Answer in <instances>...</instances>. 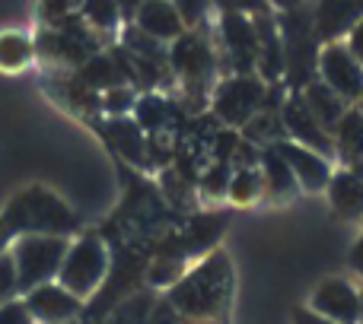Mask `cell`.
<instances>
[{
    "label": "cell",
    "mask_w": 363,
    "mask_h": 324,
    "mask_svg": "<svg viewBox=\"0 0 363 324\" xmlns=\"http://www.w3.org/2000/svg\"><path fill=\"white\" fill-rule=\"evenodd\" d=\"M4 219L10 226L13 236H64L77 229V216L45 187H29L19 191L16 197L6 204Z\"/></svg>",
    "instance_id": "2"
},
{
    "label": "cell",
    "mask_w": 363,
    "mask_h": 324,
    "mask_svg": "<svg viewBox=\"0 0 363 324\" xmlns=\"http://www.w3.org/2000/svg\"><path fill=\"white\" fill-rule=\"evenodd\" d=\"M19 293V274H16V264H13V255L4 251L0 255V306L13 302V296Z\"/></svg>",
    "instance_id": "34"
},
{
    "label": "cell",
    "mask_w": 363,
    "mask_h": 324,
    "mask_svg": "<svg viewBox=\"0 0 363 324\" xmlns=\"http://www.w3.org/2000/svg\"><path fill=\"white\" fill-rule=\"evenodd\" d=\"M67 248L70 242L64 236H19L10 245L13 264H16L19 274V289L29 293L42 283H55Z\"/></svg>",
    "instance_id": "4"
},
{
    "label": "cell",
    "mask_w": 363,
    "mask_h": 324,
    "mask_svg": "<svg viewBox=\"0 0 363 324\" xmlns=\"http://www.w3.org/2000/svg\"><path fill=\"white\" fill-rule=\"evenodd\" d=\"M220 38L233 61V74L249 76L258 70V32L252 16L242 13H220Z\"/></svg>",
    "instance_id": "10"
},
{
    "label": "cell",
    "mask_w": 363,
    "mask_h": 324,
    "mask_svg": "<svg viewBox=\"0 0 363 324\" xmlns=\"http://www.w3.org/2000/svg\"><path fill=\"white\" fill-rule=\"evenodd\" d=\"M223 219L226 216H198V219H191L188 223V232H185V258L191 255V251H198V248H211L213 242L220 238V232H223Z\"/></svg>",
    "instance_id": "27"
},
{
    "label": "cell",
    "mask_w": 363,
    "mask_h": 324,
    "mask_svg": "<svg viewBox=\"0 0 363 324\" xmlns=\"http://www.w3.org/2000/svg\"><path fill=\"white\" fill-rule=\"evenodd\" d=\"M108 274V251L102 245L99 236H83L80 242H74L64 255V264L57 270V283L67 293H74L77 299H86L99 289V283Z\"/></svg>",
    "instance_id": "6"
},
{
    "label": "cell",
    "mask_w": 363,
    "mask_h": 324,
    "mask_svg": "<svg viewBox=\"0 0 363 324\" xmlns=\"http://www.w3.org/2000/svg\"><path fill=\"white\" fill-rule=\"evenodd\" d=\"M294 324H335V321H328V318H322V315H315L313 308H296L294 312Z\"/></svg>",
    "instance_id": "39"
},
{
    "label": "cell",
    "mask_w": 363,
    "mask_h": 324,
    "mask_svg": "<svg viewBox=\"0 0 363 324\" xmlns=\"http://www.w3.org/2000/svg\"><path fill=\"white\" fill-rule=\"evenodd\" d=\"M102 134H106V140L128 162H134V166H144V162H147V137H144V131L138 127V121L112 118V121H106V125H102Z\"/></svg>",
    "instance_id": "19"
},
{
    "label": "cell",
    "mask_w": 363,
    "mask_h": 324,
    "mask_svg": "<svg viewBox=\"0 0 363 324\" xmlns=\"http://www.w3.org/2000/svg\"><path fill=\"white\" fill-rule=\"evenodd\" d=\"M277 32L284 45V76L290 80L294 93H300L319 74V38L313 32V13H306L303 6L284 13Z\"/></svg>",
    "instance_id": "3"
},
{
    "label": "cell",
    "mask_w": 363,
    "mask_h": 324,
    "mask_svg": "<svg viewBox=\"0 0 363 324\" xmlns=\"http://www.w3.org/2000/svg\"><path fill=\"white\" fill-rule=\"evenodd\" d=\"M264 194V181H262V168H233V178H230V191L226 197L239 207H249L255 204L258 197Z\"/></svg>",
    "instance_id": "25"
},
{
    "label": "cell",
    "mask_w": 363,
    "mask_h": 324,
    "mask_svg": "<svg viewBox=\"0 0 363 324\" xmlns=\"http://www.w3.org/2000/svg\"><path fill=\"white\" fill-rule=\"evenodd\" d=\"M319 80L332 93H338L347 105H357L363 99V67L347 51V45L332 42L319 48Z\"/></svg>",
    "instance_id": "7"
},
{
    "label": "cell",
    "mask_w": 363,
    "mask_h": 324,
    "mask_svg": "<svg viewBox=\"0 0 363 324\" xmlns=\"http://www.w3.org/2000/svg\"><path fill=\"white\" fill-rule=\"evenodd\" d=\"M80 6H83V0H42L38 4V16L48 23V29H57L67 19L80 16Z\"/></svg>",
    "instance_id": "30"
},
{
    "label": "cell",
    "mask_w": 363,
    "mask_h": 324,
    "mask_svg": "<svg viewBox=\"0 0 363 324\" xmlns=\"http://www.w3.org/2000/svg\"><path fill=\"white\" fill-rule=\"evenodd\" d=\"M363 19V0H319L313 10V32L319 42L332 45Z\"/></svg>",
    "instance_id": "13"
},
{
    "label": "cell",
    "mask_w": 363,
    "mask_h": 324,
    "mask_svg": "<svg viewBox=\"0 0 363 324\" xmlns=\"http://www.w3.org/2000/svg\"><path fill=\"white\" fill-rule=\"evenodd\" d=\"M300 96H303L306 108L313 112V118L319 121L322 131H325V134H335V127L341 125V118H345L347 108H351L338 93H332V89H328L322 80L306 83V86L300 89Z\"/></svg>",
    "instance_id": "17"
},
{
    "label": "cell",
    "mask_w": 363,
    "mask_h": 324,
    "mask_svg": "<svg viewBox=\"0 0 363 324\" xmlns=\"http://www.w3.org/2000/svg\"><path fill=\"white\" fill-rule=\"evenodd\" d=\"M140 4H144V0H115V6H118L121 13H128V16H134Z\"/></svg>",
    "instance_id": "43"
},
{
    "label": "cell",
    "mask_w": 363,
    "mask_h": 324,
    "mask_svg": "<svg viewBox=\"0 0 363 324\" xmlns=\"http://www.w3.org/2000/svg\"><path fill=\"white\" fill-rule=\"evenodd\" d=\"M134 93L128 86H118V89H108L102 93V108H106L112 118H125V112H134Z\"/></svg>",
    "instance_id": "35"
},
{
    "label": "cell",
    "mask_w": 363,
    "mask_h": 324,
    "mask_svg": "<svg viewBox=\"0 0 363 324\" xmlns=\"http://www.w3.org/2000/svg\"><path fill=\"white\" fill-rule=\"evenodd\" d=\"M332 144H335V156L345 162L347 168L357 166V162L363 159V115L354 105L347 108V115L341 118V125L335 127Z\"/></svg>",
    "instance_id": "21"
},
{
    "label": "cell",
    "mask_w": 363,
    "mask_h": 324,
    "mask_svg": "<svg viewBox=\"0 0 363 324\" xmlns=\"http://www.w3.org/2000/svg\"><path fill=\"white\" fill-rule=\"evenodd\" d=\"M347 51L357 57V64L363 67V19H360L357 25H354L351 32H347Z\"/></svg>",
    "instance_id": "38"
},
{
    "label": "cell",
    "mask_w": 363,
    "mask_h": 324,
    "mask_svg": "<svg viewBox=\"0 0 363 324\" xmlns=\"http://www.w3.org/2000/svg\"><path fill=\"white\" fill-rule=\"evenodd\" d=\"M239 137H242L245 144L258 146V150H271V146H277L281 140H287L284 125H281V108H262V112L239 131Z\"/></svg>",
    "instance_id": "23"
},
{
    "label": "cell",
    "mask_w": 363,
    "mask_h": 324,
    "mask_svg": "<svg viewBox=\"0 0 363 324\" xmlns=\"http://www.w3.org/2000/svg\"><path fill=\"white\" fill-rule=\"evenodd\" d=\"M80 306L83 302L77 299L74 293H67L61 283H42V287L29 289V296H26V312L35 321H45V324L70 321L80 312Z\"/></svg>",
    "instance_id": "14"
},
{
    "label": "cell",
    "mask_w": 363,
    "mask_h": 324,
    "mask_svg": "<svg viewBox=\"0 0 363 324\" xmlns=\"http://www.w3.org/2000/svg\"><path fill=\"white\" fill-rule=\"evenodd\" d=\"M220 13H242V16H262L268 13V0H213Z\"/></svg>",
    "instance_id": "36"
},
{
    "label": "cell",
    "mask_w": 363,
    "mask_h": 324,
    "mask_svg": "<svg viewBox=\"0 0 363 324\" xmlns=\"http://www.w3.org/2000/svg\"><path fill=\"white\" fill-rule=\"evenodd\" d=\"M258 32V76L264 83H277L284 76V45H281V32L271 13L252 16Z\"/></svg>",
    "instance_id": "16"
},
{
    "label": "cell",
    "mask_w": 363,
    "mask_h": 324,
    "mask_svg": "<svg viewBox=\"0 0 363 324\" xmlns=\"http://www.w3.org/2000/svg\"><path fill=\"white\" fill-rule=\"evenodd\" d=\"M77 80H80L86 89H93V93H108V89L125 86L128 76H125V70H121L118 57H112V54H99V51H96V54L80 67Z\"/></svg>",
    "instance_id": "20"
},
{
    "label": "cell",
    "mask_w": 363,
    "mask_h": 324,
    "mask_svg": "<svg viewBox=\"0 0 363 324\" xmlns=\"http://www.w3.org/2000/svg\"><path fill=\"white\" fill-rule=\"evenodd\" d=\"M271 150L277 153L284 162L290 166V172H294L296 185H300V191H325L328 181H332V162L325 156H319L315 150H306V146L294 144V140H281L277 146H271Z\"/></svg>",
    "instance_id": "12"
},
{
    "label": "cell",
    "mask_w": 363,
    "mask_h": 324,
    "mask_svg": "<svg viewBox=\"0 0 363 324\" xmlns=\"http://www.w3.org/2000/svg\"><path fill=\"white\" fill-rule=\"evenodd\" d=\"M230 178H233V168L226 166V162H213V166H207L204 175L198 178L201 194H204V197H226Z\"/></svg>",
    "instance_id": "29"
},
{
    "label": "cell",
    "mask_w": 363,
    "mask_h": 324,
    "mask_svg": "<svg viewBox=\"0 0 363 324\" xmlns=\"http://www.w3.org/2000/svg\"><path fill=\"white\" fill-rule=\"evenodd\" d=\"M258 168H262L264 191H268L274 200H290V197H296V194H300V185H296L290 166L281 156H277L274 150H262Z\"/></svg>",
    "instance_id": "22"
},
{
    "label": "cell",
    "mask_w": 363,
    "mask_h": 324,
    "mask_svg": "<svg viewBox=\"0 0 363 324\" xmlns=\"http://www.w3.org/2000/svg\"><path fill=\"white\" fill-rule=\"evenodd\" d=\"M150 283L153 287H176V283L185 277V261H179V258H166V255H160L157 261H153V267H150Z\"/></svg>",
    "instance_id": "31"
},
{
    "label": "cell",
    "mask_w": 363,
    "mask_h": 324,
    "mask_svg": "<svg viewBox=\"0 0 363 324\" xmlns=\"http://www.w3.org/2000/svg\"><path fill=\"white\" fill-rule=\"evenodd\" d=\"M169 67L185 80V86L201 93V89H207L213 70H217V57L201 32H182L169 48Z\"/></svg>",
    "instance_id": "8"
},
{
    "label": "cell",
    "mask_w": 363,
    "mask_h": 324,
    "mask_svg": "<svg viewBox=\"0 0 363 324\" xmlns=\"http://www.w3.org/2000/svg\"><path fill=\"white\" fill-rule=\"evenodd\" d=\"M309 308L335 324H360V289L351 280L328 277L315 287Z\"/></svg>",
    "instance_id": "11"
},
{
    "label": "cell",
    "mask_w": 363,
    "mask_h": 324,
    "mask_svg": "<svg viewBox=\"0 0 363 324\" xmlns=\"http://www.w3.org/2000/svg\"><path fill=\"white\" fill-rule=\"evenodd\" d=\"M351 172H354V175H357V178L363 181V159L357 162V166H351Z\"/></svg>",
    "instance_id": "44"
},
{
    "label": "cell",
    "mask_w": 363,
    "mask_h": 324,
    "mask_svg": "<svg viewBox=\"0 0 363 324\" xmlns=\"http://www.w3.org/2000/svg\"><path fill=\"white\" fill-rule=\"evenodd\" d=\"M230 289H233L230 258L223 251H213L194 270H185V277L169 289V306L182 318L213 324L230 306Z\"/></svg>",
    "instance_id": "1"
},
{
    "label": "cell",
    "mask_w": 363,
    "mask_h": 324,
    "mask_svg": "<svg viewBox=\"0 0 363 324\" xmlns=\"http://www.w3.org/2000/svg\"><path fill=\"white\" fill-rule=\"evenodd\" d=\"M351 267L357 270V274L363 277V236L357 238V245L351 248Z\"/></svg>",
    "instance_id": "40"
},
{
    "label": "cell",
    "mask_w": 363,
    "mask_h": 324,
    "mask_svg": "<svg viewBox=\"0 0 363 324\" xmlns=\"http://www.w3.org/2000/svg\"><path fill=\"white\" fill-rule=\"evenodd\" d=\"M121 10L115 6V0H83L80 6V19L96 32H108L118 25Z\"/></svg>",
    "instance_id": "28"
},
{
    "label": "cell",
    "mask_w": 363,
    "mask_h": 324,
    "mask_svg": "<svg viewBox=\"0 0 363 324\" xmlns=\"http://www.w3.org/2000/svg\"><path fill=\"white\" fill-rule=\"evenodd\" d=\"M354 108H357V112L363 115V99H360V102H357V105H354Z\"/></svg>",
    "instance_id": "46"
},
{
    "label": "cell",
    "mask_w": 363,
    "mask_h": 324,
    "mask_svg": "<svg viewBox=\"0 0 363 324\" xmlns=\"http://www.w3.org/2000/svg\"><path fill=\"white\" fill-rule=\"evenodd\" d=\"M13 232H10V226L4 223V219H0V255H4V251H10V242H13Z\"/></svg>",
    "instance_id": "41"
},
{
    "label": "cell",
    "mask_w": 363,
    "mask_h": 324,
    "mask_svg": "<svg viewBox=\"0 0 363 324\" xmlns=\"http://www.w3.org/2000/svg\"><path fill=\"white\" fill-rule=\"evenodd\" d=\"M32 54H35V45L29 35H23V32H4L0 35V67L4 70H19L23 64L32 61Z\"/></svg>",
    "instance_id": "26"
},
{
    "label": "cell",
    "mask_w": 363,
    "mask_h": 324,
    "mask_svg": "<svg viewBox=\"0 0 363 324\" xmlns=\"http://www.w3.org/2000/svg\"><path fill=\"white\" fill-rule=\"evenodd\" d=\"M134 25H138L144 35L157 38L160 45L176 42L182 32H185L172 0H144V4L138 6V13H134Z\"/></svg>",
    "instance_id": "15"
},
{
    "label": "cell",
    "mask_w": 363,
    "mask_h": 324,
    "mask_svg": "<svg viewBox=\"0 0 363 324\" xmlns=\"http://www.w3.org/2000/svg\"><path fill=\"white\" fill-rule=\"evenodd\" d=\"M360 324H363V289H360Z\"/></svg>",
    "instance_id": "45"
},
{
    "label": "cell",
    "mask_w": 363,
    "mask_h": 324,
    "mask_svg": "<svg viewBox=\"0 0 363 324\" xmlns=\"http://www.w3.org/2000/svg\"><path fill=\"white\" fill-rule=\"evenodd\" d=\"M169 118H172V102L163 99V96L150 93V96H144V99L134 102V121H138L140 131L163 134L166 125H169Z\"/></svg>",
    "instance_id": "24"
},
{
    "label": "cell",
    "mask_w": 363,
    "mask_h": 324,
    "mask_svg": "<svg viewBox=\"0 0 363 324\" xmlns=\"http://www.w3.org/2000/svg\"><path fill=\"white\" fill-rule=\"evenodd\" d=\"M172 4H176V13H179L182 25H185V32H194L207 19L211 0H172Z\"/></svg>",
    "instance_id": "33"
},
{
    "label": "cell",
    "mask_w": 363,
    "mask_h": 324,
    "mask_svg": "<svg viewBox=\"0 0 363 324\" xmlns=\"http://www.w3.org/2000/svg\"><path fill=\"white\" fill-rule=\"evenodd\" d=\"M32 315L26 312V306H19V302H6V306H0V324H29Z\"/></svg>",
    "instance_id": "37"
},
{
    "label": "cell",
    "mask_w": 363,
    "mask_h": 324,
    "mask_svg": "<svg viewBox=\"0 0 363 324\" xmlns=\"http://www.w3.org/2000/svg\"><path fill=\"white\" fill-rule=\"evenodd\" d=\"M150 312H153V299L147 296H134L125 306H118L112 324H150Z\"/></svg>",
    "instance_id": "32"
},
{
    "label": "cell",
    "mask_w": 363,
    "mask_h": 324,
    "mask_svg": "<svg viewBox=\"0 0 363 324\" xmlns=\"http://www.w3.org/2000/svg\"><path fill=\"white\" fill-rule=\"evenodd\" d=\"M264 102H268V83H264L262 76L233 74V76H226V80L217 83L211 105H213V115H217L230 131H236V127L242 131V127L264 108Z\"/></svg>",
    "instance_id": "5"
},
{
    "label": "cell",
    "mask_w": 363,
    "mask_h": 324,
    "mask_svg": "<svg viewBox=\"0 0 363 324\" xmlns=\"http://www.w3.org/2000/svg\"><path fill=\"white\" fill-rule=\"evenodd\" d=\"M328 204L341 219H363V181L351 168H341L328 181Z\"/></svg>",
    "instance_id": "18"
},
{
    "label": "cell",
    "mask_w": 363,
    "mask_h": 324,
    "mask_svg": "<svg viewBox=\"0 0 363 324\" xmlns=\"http://www.w3.org/2000/svg\"><path fill=\"white\" fill-rule=\"evenodd\" d=\"M281 125H284L287 140L306 146V150H315L319 156H325V159L335 156L332 134L322 131V125L313 118V112L306 108V102H303L300 93H290L287 99L281 102Z\"/></svg>",
    "instance_id": "9"
},
{
    "label": "cell",
    "mask_w": 363,
    "mask_h": 324,
    "mask_svg": "<svg viewBox=\"0 0 363 324\" xmlns=\"http://www.w3.org/2000/svg\"><path fill=\"white\" fill-rule=\"evenodd\" d=\"M268 4H274L281 13H290V10H300L306 0H268Z\"/></svg>",
    "instance_id": "42"
}]
</instances>
